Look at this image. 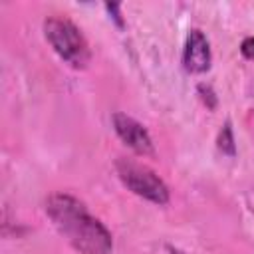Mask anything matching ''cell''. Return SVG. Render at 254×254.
<instances>
[{
	"label": "cell",
	"instance_id": "obj_1",
	"mask_svg": "<svg viewBox=\"0 0 254 254\" xmlns=\"http://www.w3.org/2000/svg\"><path fill=\"white\" fill-rule=\"evenodd\" d=\"M46 212L58 232L81 254H109L113 240L109 230L87 212L77 198L58 192L46 200Z\"/></svg>",
	"mask_w": 254,
	"mask_h": 254
},
{
	"label": "cell",
	"instance_id": "obj_2",
	"mask_svg": "<svg viewBox=\"0 0 254 254\" xmlns=\"http://www.w3.org/2000/svg\"><path fill=\"white\" fill-rule=\"evenodd\" d=\"M44 34L54 52L73 67H85L91 54L81 32L65 18H48L44 22Z\"/></svg>",
	"mask_w": 254,
	"mask_h": 254
},
{
	"label": "cell",
	"instance_id": "obj_3",
	"mask_svg": "<svg viewBox=\"0 0 254 254\" xmlns=\"http://www.w3.org/2000/svg\"><path fill=\"white\" fill-rule=\"evenodd\" d=\"M115 167H117V175L123 181V185L129 190H133L135 194H139L155 204H165L169 200L167 185L145 165H139L129 159H119Z\"/></svg>",
	"mask_w": 254,
	"mask_h": 254
},
{
	"label": "cell",
	"instance_id": "obj_4",
	"mask_svg": "<svg viewBox=\"0 0 254 254\" xmlns=\"http://www.w3.org/2000/svg\"><path fill=\"white\" fill-rule=\"evenodd\" d=\"M113 129L119 135V139L127 147H131L135 153H139V155H151L153 153V143H151L147 129L139 121H135L133 117H129L125 113H115L113 115Z\"/></svg>",
	"mask_w": 254,
	"mask_h": 254
},
{
	"label": "cell",
	"instance_id": "obj_5",
	"mask_svg": "<svg viewBox=\"0 0 254 254\" xmlns=\"http://www.w3.org/2000/svg\"><path fill=\"white\" fill-rule=\"evenodd\" d=\"M183 64L187 71L192 73H202L210 65V48L208 40L200 30H190L187 44H185V54H183Z\"/></svg>",
	"mask_w": 254,
	"mask_h": 254
},
{
	"label": "cell",
	"instance_id": "obj_6",
	"mask_svg": "<svg viewBox=\"0 0 254 254\" xmlns=\"http://www.w3.org/2000/svg\"><path fill=\"white\" fill-rule=\"evenodd\" d=\"M218 147L228 153V155H234V139H232V131H230V123H226L220 131V137H218Z\"/></svg>",
	"mask_w": 254,
	"mask_h": 254
},
{
	"label": "cell",
	"instance_id": "obj_7",
	"mask_svg": "<svg viewBox=\"0 0 254 254\" xmlns=\"http://www.w3.org/2000/svg\"><path fill=\"white\" fill-rule=\"evenodd\" d=\"M240 50H242V54H244L246 58H250V60H254V36H250V38H246V40L242 42V46H240Z\"/></svg>",
	"mask_w": 254,
	"mask_h": 254
},
{
	"label": "cell",
	"instance_id": "obj_8",
	"mask_svg": "<svg viewBox=\"0 0 254 254\" xmlns=\"http://www.w3.org/2000/svg\"><path fill=\"white\" fill-rule=\"evenodd\" d=\"M175 254H181V252H175Z\"/></svg>",
	"mask_w": 254,
	"mask_h": 254
}]
</instances>
